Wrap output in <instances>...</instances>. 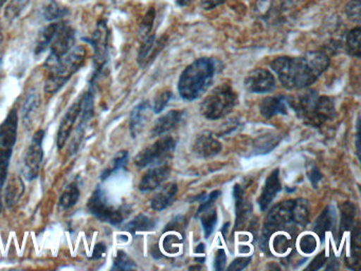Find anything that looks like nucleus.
<instances>
[{
	"mask_svg": "<svg viewBox=\"0 0 361 271\" xmlns=\"http://www.w3.org/2000/svg\"><path fill=\"white\" fill-rule=\"evenodd\" d=\"M270 66L285 88L302 89L314 84L326 71L329 57L320 51H312L301 56L278 57Z\"/></svg>",
	"mask_w": 361,
	"mask_h": 271,
	"instance_id": "f257e3e1",
	"label": "nucleus"
},
{
	"mask_svg": "<svg viewBox=\"0 0 361 271\" xmlns=\"http://www.w3.org/2000/svg\"><path fill=\"white\" fill-rule=\"evenodd\" d=\"M310 207L305 199H289L272 207L266 218L263 237L276 231H290L297 233L298 228L307 224Z\"/></svg>",
	"mask_w": 361,
	"mask_h": 271,
	"instance_id": "f03ea898",
	"label": "nucleus"
},
{
	"mask_svg": "<svg viewBox=\"0 0 361 271\" xmlns=\"http://www.w3.org/2000/svg\"><path fill=\"white\" fill-rule=\"evenodd\" d=\"M289 107L295 110L306 124L321 126L335 116L336 108L333 100L319 95L314 90L300 93L295 97H288Z\"/></svg>",
	"mask_w": 361,
	"mask_h": 271,
	"instance_id": "7ed1b4c3",
	"label": "nucleus"
},
{
	"mask_svg": "<svg viewBox=\"0 0 361 271\" xmlns=\"http://www.w3.org/2000/svg\"><path fill=\"white\" fill-rule=\"evenodd\" d=\"M219 70V61L209 57H202L188 66L178 82L180 97L187 101L197 99L212 83Z\"/></svg>",
	"mask_w": 361,
	"mask_h": 271,
	"instance_id": "20e7f679",
	"label": "nucleus"
},
{
	"mask_svg": "<svg viewBox=\"0 0 361 271\" xmlns=\"http://www.w3.org/2000/svg\"><path fill=\"white\" fill-rule=\"evenodd\" d=\"M85 59V48L83 46L73 47L50 69V76L45 85L46 92L50 95L58 92L83 66Z\"/></svg>",
	"mask_w": 361,
	"mask_h": 271,
	"instance_id": "39448f33",
	"label": "nucleus"
},
{
	"mask_svg": "<svg viewBox=\"0 0 361 271\" xmlns=\"http://www.w3.org/2000/svg\"><path fill=\"white\" fill-rule=\"evenodd\" d=\"M18 116L16 109L0 124V193L8 177L10 160L18 140Z\"/></svg>",
	"mask_w": 361,
	"mask_h": 271,
	"instance_id": "423d86ee",
	"label": "nucleus"
},
{
	"mask_svg": "<svg viewBox=\"0 0 361 271\" xmlns=\"http://www.w3.org/2000/svg\"><path fill=\"white\" fill-rule=\"evenodd\" d=\"M238 103L235 91L227 84L213 89L202 103V114L209 120H217L228 116Z\"/></svg>",
	"mask_w": 361,
	"mask_h": 271,
	"instance_id": "0eeeda50",
	"label": "nucleus"
},
{
	"mask_svg": "<svg viewBox=\"0 0 361 271\" xmlns=\"http://www.w3.org/2000/svg\"><path fill=\"white\" fill-rule=\"evenodd\" d=\"M87 209L92 215L96 216L101 222H109L113 226H119L130 215V209L128 205L114 207L109 203L104 191L98 186L90 196L87 203Z\"/></svg>",
	"mask_w": 361,
	"mask_h": 271,
	"instance_id": "6e6552de",
	"label": "nucleus"
},
{
	"mask_svg": "<svg viewBox=\"0 0 361 271\" xmlns=\"http://www.w3.org/2000/svg\"><path fill=\"white\" fill-rule=\"evenodd\" d=\"M175 148H176V141L173 138H161L151 146H147V148L141 150L135 158V164L139 169L162 164L172 158Z\"/></svg>",
	"mask_w": 361,
	"mask_h": 271,
	"instance_id": "1a4fd4ad",
	"label": "nucleus"
},
{
	"mask_svg": "<svg viewBox=\"0 0 361 271\" xmlns=\"http://www.w3.org/2000/svg\"><path fill=\"white\" fill-rule=\"evenodd\" d=\"M94 50V65L96 73L92 76V83H96L97 78L102 73L103 69L109 59V30L106 21L100 20L97 25L96 30L90 40Z\"/></svg>",
	"mask_w": 361,
	"mask_h": 271,
	"instance_id": "9d476101",
	"label": "nucleus"
},
{
	"mask_svg": "<svg viewBox=\"0 0 361 271\" xmlns=\"http://www.w3.org/2000/svg\"><path fill=\"white\" fill-rule=\"evenodd\" d=\"M75 30L71 25L61 23L60 29L51 44V52L46 61L45 66L51 69L64 55H66L75 47Z\"/></svg>",
	"mask_w": 361,
	"mask_h": 271,
	"instance_id": "9b49d317",
	"label": "nucleus"
},
{
	"mask_svg": "<svg viewBox=\"0 0 361 271\" xmlns=\"http://www.w3.org/2000/svg\"><path fill=\"white\" fill-rule=\"evenodd\" d=\"M45 131L39 129L33 136L32 141L25 155L24 167L25 176L29 180L35 179L41 171L42 163L44 158L43 140Z\"/></svg>",
	"mask_w": 361,
	"mask_h": 271,
	"instance_id": "f8f14e48",
	"label": "nucleus"
},
{
	"mask_svg": "<svg viewBox=\"0 0 361 271\" xmlns=\"http://www.w3.org/2000/svg\"><path fill=\"white\" fill-rule=\"evenodd\" d=\"M245 86L253 93H266L274 90L276 80L271 72L262 68H257L249 72L245 80Z\"/></svg>",
	"mask_w": 361,
	"mask_h": 271,
	"instance_id": "ddd939ff",
	"label": "nucleus"
},
{
	"mask_svg": "<svg viewBox=\"0 0 361 271\" xmlns=\"http://www.w3.org/2000/svg\"><path fill=\"white\" fill-rule=\"evenodd\" d=\"M168 38L166 36L157 38L155 34L147 35L141 44L138 53V64L140 67L145 68L156 59L160 51L166 46Z\"/></svg>",
	"mask_w": 361,
	"mask_h": 271,
	"instance_id": "4468645a",
	"label": "nucleus"
},
{
	"mask_svg": "<svg viewBox=\"0 0 361 271\" xmlns=\"http://www.w3.org/2000/svg\"><path fill=\"white\" fill-rule=\"evenodd\" d=\"M82 109V101L81 99L79 101L73 103L71 106L66 114H65L64 118H63L62 122H61L60 127H59L58 137H56V144H58L59 150L64 147L66 144L67 140L71 137V133H73V127H75V123H77L78 118L81 114Z\"/></svg>",
	"mask_w": 361,
	"mask_h": 271,
	"instance_id": "2eb2a0df",
	"label": "nucleus"
},
{
	"mask_svg": "<svg viewBox=\"0 0 361 271\" xmlns=\"http://www.w3.org/2000/svg\"><path fill=\"white\" fill-rule=\"evenodd\" d=\"M193 150L198 156L208 158L219 154L221 144L212 133H202L198 135L194 141Z\"/></svg>",
	"mask_w": 361,
	"mask_h": 271,
	"instance_id": "dca6fc26",
	"label": "nucleus"
},
{
	"mask_svg": "<svg viewBox=\"0 0 361 271\" xmlns=\"http://www.w3.org/2000/svg\"><path fill=\"white\" fill-rule=\"evenodd\" d=\"M170 167L166 165H158L147 171L139 183V190L141 192H151L158 186H161L162 182L170 176Z\"/></svg>",
	"mask_w": 361,
	"mask_h": 271,
	"instance_id": "f3484780",
	"label": "nucleus"
},
{
	"mask_svg": "<svg viewBox=\"0 0 361 271\" xmlns=\"http://www.w3.org/2000/svg\"><path fill=\"white\" fill-rule=\"evenodd\" d=\"M288 108H290L288 97L284 95L266 97L259 104V112L266 119H271L276 114H286Z\"/></svg>",
	"mask_w": 361,
	"mask_h": 271,
	"instance_id": "a211bd4d",
	"label": "nucleus"
},
{
	"mask_svg": "<svg viewBox=\"0 0 361 271\" xmlns=\"http://www.w3.org/2000/svg\"><path fill=\"white\" fill-rule=\"evenodd\" d=\"M185 112L181 110H171V112H166L164 116H160L155 124H154L153 133L154 137L156 136H161L164 133H169L172 129L176 128L183 119H185Z\"/></svg>",
	"mask_w": 361,
	"mask_h": 271,
	"instance_id": "6ab92c4d",
	"label": "nucleus"
},
{
	"mask_svg": "<svg viewBox=\"0 0 361 271\" xmlns=\"http://www.w3.org/2000/svg\"><path fill=\"white\" fill-rule=\"evenodd\" d=\"M281 191L280 171L278 169H274L269 177L266 179L265 186L262 191L261 196L259 198V205L262 211H265L268 205L274 200Z\"/></svg>",
	"mask_w": 361,
	"mask_h": 271,
	"instance_id": "aec40b11",
	"label": "nucleus"
},
{
	"mask_svg": "<svg viewBox=\"0 0 361 271\" xmlns=\"http://www.w3.org/2000/svg\"><path fill=\"white\" fill-rule=\"evenodd\" d=\"M149 116H151V105L147 101L142 102L133 109L130 118V129L133 137H137L143 131Z\"/></svg>",
	"mask_w": 361,
	"mask_h": 271,
	"instance_id": "412c9836",
	"label": "nucleus"
},
{
	"mask_svg": "<svg viewBox=\"0 0 361 271\" xmlns=\"http://www.w3.org/2000/svg\"><path fill=\"white\" fill-rule=\"evenodd\" d=\"M177 192H178V186L176 183H168L166 186H164L159 193L154 196L152 199L151 205L156 211H162V210L166 209L172 205L174 201L175 197H176Z\"/></svg>",
	"mask_w": 361,
	"mask_h": 271,
	"instance_id": "4be33fe9",
	"label": "nucleus"
},
{
	"mask_svg": "<svg viewBox=\"0 0 361 271\" xmlns=\"http://www.w3.org/2000/svg\"><path fill=\"white\" fill-rule=\"evenodd\" d=\"M234 198H235L236 209V229L243 224H246L247 219L250 217L252 207L250 203L244 198L243 190L238 184L234 186Z\"/></svg>",
	"mask_w": 361,
	"mask_h": 271,
	"instance_id": "5701e85b",
	"label": "nucleus"
},
{
	"mask_svg": "<svg viewBox=\"0 0 361 271\" xmlns=\"http://www.w3.org/2000/svg\"><path fill=\"white\" fill-rule=\"evenodd\" d=\"M25 193V183L22 178L13 176L5 188V203L8 207L18 205Z\"/></svg>",
	"mask_w": 361,
	"mask_h": 271,
	"instance_id": "b1692460",
	"label": "nucleus"
},
{
	"mask_svg": "<svg viewBox=\"0 0 361 271\" xmlns=\"http://www.w3.org/2000/svg\"><path fill=\"white\" fill-rule=\"evenodd\" d=\"M41 105V97L37 92H31L25 101L22 109L23 123L25 126L30 128L31 125L35 122Z\"/></svg>",
	"mask_w": 361,
	"mask_h": 271,
	"instance_id": "393cba45",
	"label": "nucleus"
},
{
	"mask_svg": "<svg viewBox=\"0 0 361 271\" xmlns=\"http://www.w3.org/2000/svg\"><path fill=\"white\" fill-rule=\"evenodd\" d=\"M336 222V212L334 209L333 205H329L325 207L324 211L321 213L317 219L316 224H314V232L317 233L321 241L324 239L325 235L329 231L333 229L334 224Z\"/></svg>",
	"mask_w": 361,
	"mask_h": 271,
	"instance_id": "a878e982",
	"label": "nucleus"
},
{
	"mask_svg": "<svg viewBox=\"0 0 361 271\" xmlns=\"http://www.w3.org/2000/svg\"><path fill=\"white\" fill-rule=\"evenodd\" d=\"M61 23H50L47 27L44 28L37 37V44H35V54L39 55L45 52L54 42L59 29H60Z\"/></svg>",
	"mask_w": 361,
	"mask_h": 271,
	"instance_id": "bb28decb",
	"label": "nucleus"
},
{
	"mask_svg": "<svg viewBox=\"0 0 361 271\" xmlns=\"http://www.w3.org/2000/svg\"><path fill=\"white\" fill-rule=\"evenodd\" d=\"M81 191L78 181L71 182L61 195L59 205L63 210L71 209L79 201Z\"/></svg>",
	"mask_w": 361,
	"mask_h": 271,
	"instance_id": "cd10ccee",
	"label": "nucleus"
},
{
	"mask_svg": "<svg viewBox=\"0 0 361 271\" xmlns=\"http://www.w3.org/2000/svg\"><path fill=\"white\" fill-rule=\"evenodd\" d=\"M340 214H341V220H340V235L343 234L346 231L350 230L354 227L355 215H356V207L354 203H346L340 205Z\"/></svg>",
	"mask_w": 361,
	"mask_h": 271,
	"instance_id": "c85d7f7f",
	"label": "nucleus"
},
{
	"mask_svg": "<svg viewBox=\"0 0 361 271\" xmlns=\"http://www.w3.org/2000/svg\"><path fill=\"white\" fill-rule=\"evenodd\" d=\"M155 227V220L152 219V218L145 215V214H139L132 222L126 224V228L128 232L132 233V234H136L137 232H140V231L153 230Z\"/></svg>",
	"mask_w": 361,
	"mask_h": 271,
	"instance_id": "c756f323",
	"label": "nucleus"
},
{
	"mask_svg": "<svg viewBox=\"0 0 361 271\" xmlns=\"http://www.w3.org/2000/svg\"><path fill=\"white\" fill-rule=\"evenodd\" d=\"M200 215L202 216L200 219H202V227H204V236L209 237L212 234L217 224L216 210L213 207H208V209L202 211Z\"/></svg>",
	"mask_w": 361,
	"mask_h": 271,
	"instance_id": "7c9ffc66",
	"label": "nucleus"
},
{
	"mask_svg": "<svg viewBox=\"0 0 361 271\" xmlns=\"http://www.w3.org/2000/svg\"><path fill=\"white\" fill-rule=\"evenodd\" d=\"M360 28L350 30L346 36V48L352 56L360 57Z\"/></svg>",
	"mask_w": 361,
	"mask_h": 271,
	"instance_id": "2f4dec72",
	"label": "nucleus"
},
{
	"mask_svg": "<svg viewBox=\"0 0 361 271\" xmlns=\"http://www.w3.org/2000/svg\"><path fill=\"white\" fill-rule=\"evenodd\" d=\"M128 160V152L126 150H122V152H118L117 156L114 158L113 164L111 167H107L104 169L102 175H101V179L105 180L113 175L115 171H119V169H123L126 167V163Z\"/></svg>",
	"mask_w": 361,
	"mask_h": 271,
	"instance_id": "473e14b6",
	"label": "nucleus"
},
{
	"mask_svg": "<svg viewBox=\"0 0 361 271\" xmlns=\"http://www.w3.org/2000/svg\"><path fill=\"white\" fill-rule=\"evenodd\" d=\"M69 14V11L60 6L56 1H51L44 8V16L47 20H56Z\"/></svg>",
	"mask_w": 361,
	"mask_h": 271,
	"instance_id": "72a5a7b5",
	"label": "nucleus"
},
{
	"mask_svg": "<svg viewBox=\"0 0 361 271\" xmlns=\"http://www.w3.org/2000/svg\"><path fill=\"white\" fill-rule=\"evenodd\" d=\"M136 268L134 260L128 255L124 251H118L114 260V270H130Z\"/></svg>",
	"mask_w": 361,
	"mask_h": 271,
	"instance_id": "f704fd0d",
	"label": "nucleus"
},
{
	"mask_svg": "<svg viewBox=\"0 0 361 271\" xmlns=\"http://www.w3.org/2000/svg\"><path fill=\"white\" fill-rule=\"evenodd\" d=\"M28 0H11L7 10H6V17L8 19H14L20 16V12L24 10Z\"/></svg>",
	"mask_w": 361,
	"mask_h": 271,
	"instance_id": "c9c22d12",
	"label": "nucleus"
},
{
	"mask_svg": "<svg viewBox=\"0 0 361 271\" xmlns=\"http://www.w3.org/2000/svg\"><path fill=\"white\" fill-rule=\"evenodd\" d=\"M299 247L300 250H301L303 253H312V252H314V250L317 249L316 237L312 234L303 235V236L300 239Z\"/></svg>",
	"mask_w": 361,
	"mask_h": 271,
	"instance_id": "e433bc0d",
	"label": "nucleus"
},
{
	"mask_svg": "<svg viewBox=\"0 0 361 271\" xmlns=\"http://www.w3.org/2000/svg\"><path fill=\"white\" fill-rule=\"evenodd\" d=\"M183 239L177 236L175 234H170L164 239V248L168 253H176L179 250V245H180Z\"/></svg>",
	"mask_w": 361,
	"mask_h": 271,
	"instance_id": "4c0bfd02",
	"label": "nucleus"
},
{
	"mask_svg": "<svg viewBox=\"0 0 361 271\" xmlns=\"http://www.w3.org/2000/svg\"><path fill=\"white\" fill-rule=\"evenodd\" d=\"M155 10L151 8L149 12L145 15V19H143L142 23H141V35L143 38L147 37L149 35L152 28H153L154 20H155Z\"/></svg>",
	"mask_w": 361,
	"mask_h": 271,
	"instance_id": "58836bf2",
	"label": "nucleus"
},
{
	"mask_svg": "<svg viewBox=\"0 0 361 271\" xmlns=\"http://www.w3.org/2000/svg\"><path fill=\"white\" fill-rule=\"evenodd\" d=\"M171 97H172V92H171V91H164V92L157 95V97L155 99V104H154V112H155V114L161 112L162 110L164 109V107L168 105Z\"/></svg>",
	"mask_w": 361,
	"mask_h": 271,
	"instance_id": "ea45409f",
	"label": "nucleus"
},
{
	"mask_svg": "<svg viewBox=\"0 0 361 271\" xmlns=\"http://www.w3.org/2000/svg\"><path fill=\"white\" fill-rule=\"evenodd\" d=\"M348 17L354 21H360V1L353 0L346 6Z\"/></svg>",
	"mask_w": 361,
	"mask_h": 271,
	"instance_id": "a19ab883",
	"label": "nucleus"
},
{
	"mask_svg": "<svg viewBox=\"0 0 361 271\" xmlns=\"http://www.w3.org/2000/svg\"><path fill=\"white\" fill-rule=\"evenodd\" d=\"M185 226V218L183 216H176L174 219L171 220L170 224L166 227L164 232L168 231H176V232H180Z\"/></svg>",
	"mask_w": 361,
	"mask_h": 271,
	"instance_id": "79ce46f5",
	"label": "nucleus"
},
{
	"mask_svg": "<svg viewBox=\"0 0 361 271\" xmlns=\"http://www.w3.org/2000/svg\"><path fill=\"white\" fill-rule=\"evenodd\" d=\"M250 260V256H247V258H244V256H243V258H236V260H234L233 262L231 263V265L228 267V270H243V269L246 268V267L248 266Z\"/></svg>",
	"mask_w": 361,
	"mask_h": 271,
	"instance_id": "37998d69",
	"label": "nucleus"
},
{
	"mask_svg": "<svg viewBox=\"0 0 361 271\" xmlns=\"http://www.w3.org/2000/svg\"><path fill=\"white\" fill-rule=\"evenodd\" d=\"M325 263H326V255H325V252H321L312 260L306 270H318V269L322 268Z\"/></svg>",
	"mask_w": 361,
	"mask_h": 271,
	"instance_id": "c03bdc74",
	"label": "nucleus"
},
{
	"mask_svg": "<svg viewBox=\"0 0 361 271\" xmlns=\"http://www.w3.org/2000/svg\"><path fill=\"white\" fill-rule=\"evenodd\" d=\"M226 262H227V256H226V252L224 249H219L216 252V256H215L214 260V268L216 270H224L226 266Z\"/></svg>",
	"mask_w": 361,
	"mask_h": 271,
	"instance_id": "a18cd8bd",
	"label": "nucleus"
},
{
	"mask_svg": "<svg viewBox=\"0 0 361 271\" xmlns=\"http://www.w3.org/2000/svg\"><path fill=\"white\" fill-rule=\"evenodd\" d=\"M106 251V246L104 243H97L94 246V251H92V260H100V258H104Z\"/></svg>",
	"mask_w": 361,
	"mask_h": 271,
	"instance_id": "49530a36",
	"label": "nucleus"
},
{
	"mask_svg": "<svg viewBox=\"0 0 361 271\" xmlns=\"http://www.w3.org/2000/svg\"><path fill=\"white\" fill-rule=\"evenodd\" d=\"M308 177H310V182H312L314 188H317L319 182H320L321 178H322V175H321L318 167H312V169L308 171Z\"/></svg>",
	"mask_w": 361,
	"mask_h": 271,
	"instance_id": "de8ad7c7",
	"label": "nucleus"
},
{
	"mask_svg": "<svg viewBox=\"0 0 361 271\" xmlns=\"http://www.w3.org/2000/svg\"><path fill=\"white\" fill-rule=\"evenodd\" d=\"M226 1H227V0H202L200 4H202L204 10L209 11L221 6V4H225Z\"/></svg>",
	"mask_w": 361,
	"mask_h": 271,
	"instance_id": "09e8293b",
	"label": "nucleus"
},
{
	"mask_svg": "<svg viewBox=\"0 0 361 271\" xmlns=\"http://www.w3.org/2000/svg\"><path fill=\"white\" fill-rule=\"evenodd\" d=\"M177 4L180 6H187L193 2V0H176Z\"/></svg>",
	"mask_w": 361,
	"mask_h": 271,
	"instance_id": "8fccbe9b",
	"label": "nucleus"
},
{
	"mask_svg": "<svg viewBox=\"0 0 361 271\" xmlns=\"http://www.w3.org/2000/svg\"><path fill=\"white\" fill-rule=\"evenodd\" d=\"M196 253H204V243H200V245L197 246V248L195 249Z\"/></svg>",
	"mask_w": 361,
	"mask_h": 271,
	"instance_id": "3c124183",
	"label": "nucleus"
},
{
	"mask_svg": "<svg viewBox=\"0 0 361 271\" xmlns=\"http://www.w3.org/2000/svg\"><path fill=\"white\" fill-rule=\"evenodd\" d=\"M3 211V203H1V193H0V214Z\"/></svg>",
	"mask_w": 361,
	"mask_h": 271,
	"instance_id": "603ef678",
	"label": "nucleus"
},
{
	"mask_svg": "<svg viewBox=\"0 0 361 271\" xmlns=\"http://www.w3.org/2000/svg\"><path fill=\"white\" fill-rule=\"evenodd\" d=\"M1 71H3V61L0 59V78H1Z\"/></svg>",
	"mask_w": 361,
	"mask_h": 271,
	"instance_id": "864d4df0",
	"label": "nucleus"
},
{
	"mask_svg": "<svg viewBox=\"0 0 361 271\" xmlns=\"http://www.w3.org/2000/svg\"><path fill=\"white\" fill-rule=\"evenodd\" d=\"M6 1H7V0H0V8H3L4 4H6Z\"/></svg>",
	"mask_w": 361,
	"mask_h": 271,
	"instance_id": "5fc2aeb1",
	"label": "nucleus"
},
{
	"mask_svg": "<svg viewBox=\"0 0 361 271\" xmlns=\"http://www.w3.org/2000/svg\"><path fill=\"white\" fill-rule=\"evenodd\" d=\"M3 42V32H1V29H0V44Z\"/></svg>",
	"mask_w": 361,
	"mask_h": 271,
	"instance_id": "6e6d98bb",
	"label": "nucleus"
}]
</instances>
